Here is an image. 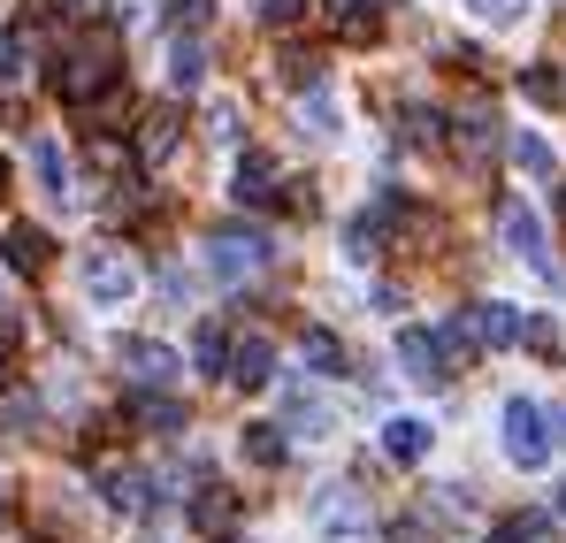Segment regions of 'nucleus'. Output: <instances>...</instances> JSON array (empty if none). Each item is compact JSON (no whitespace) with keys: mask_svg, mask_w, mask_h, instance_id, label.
<instances>
[{"mask_svg":"<svg viewBox=\"0 0 566 543\" xmlns=\"http://www.w3.org/2000/svg\"><path fill=\"white\" fill-rule=\"evenodd\" d=\"M107 85H115V39H107V31L85 39V54H62V62H54V92H62L70 107H93Z\"/></svg>","mask_w":566,"mask_h":543,"instance_id":"1","label":"nucleus"},{"mask_svg":"<svg viewBox=\"0 0 566 543\" xmlns=\"http://www.w3.org/2000/svg\"><path fill=\"white\" fill-rule=\"evenodd\" d=\"M269 261H276V246H269L261 230H238V222H230V230L207 238V269H214V283H245V275L269 269Z\"/></svg>","mask_w":566,"mask_h":543,"instance_id":"2","label":"nucleus"},{"mask_svg":"<svg viewBox=\"0 0 566 543\" xmlns=\"http://www.w3.org/2000/svg\"><path fill=\"white\" fill-rule=\"evenodd\" d=\"M314 536H322V543H368V536H376L368 498H360L353 482H329V490L314 498Z\"/></svg>","mask_w":566,"mask_h":543,"instance_id":"3","label":"nucleus"},{"mask_svg":"<svg viewBox=\"0 0 566 543\" xmlns=\"http://www.w3.org/2000/svg\"><path fill=\"white\" fill-rule=\"evenodd\" d=\"M138 283H146V275H138V261H130L123 246L85 253V299H93V306H130V299H138Z\"/></svg>","mask_w":566,"mask_h":543,"instance_id":"4","label":"nucleus"},{"mask_svg":"<svg viewBox=\"0 0 566 543\" xmlns=\"http://www.w3.org/2000/svg\"><path fill=\"white\" fill-rule=\"evenodd\" d=\"M115 367L130 375V390H169L185 375V361L169 345H154V337H115Z\"/></svg>","mask_w":566,"mask_h":543,"instance_id":"5","label":"nucleus"},{"mask_svg":"<svg viewBox=\"0 0 566 543\" xmlns=\"http://www.w3.org/2000/svg\"><path fill=\"white\" fill-rule=\"evenodd\" d=\"M505 459H513V467H528V474L552 459V437H544V406H536V398H505Z\"/></svg>","mask_w":566,"mask_h":543,"instance_id":"6","label":"nucleus"},{"mask_svg":"<svg viewBox=\"0 0 566 543\" xmlns=\"http://www.w3.org/2000/svg\"><path fill=\"white\" fill-rule=\"evenodd\" d=\"M398 367H406V383H421V390L452 383V353H444L437 330H398Z\"/></svg>","mask_w":566,"mask_h":543,"instance_id":"7","label":"nucleus"},{"mask_svg":"<svg viewBox=\"0 0 566 543\" xmlns=\"http://www.w3.org/2000/svg\"><path fill=\"white\" fill-rule=\"evenodd\" d=\"M497 238H505V246H513V253H521L528 269H544L552 283H566V275L552 269V253H544V222H536V215H528L521 199H505V215H497Z\"/></svg>","mask_w":566,"mask_h":543,"instance_id":"8","label":"nucleus"},{"mask_svg":"<svg viewBox=\"0 0 566 543\" xmlns=\"http://www.w3.org/2000/svg\"><path fill=\"white\" fill-rule=\"evenodd\" d=\"M222 375H230L238 390H269V383H276V345H269L261 330H253V337H238V345H230V367H222Z\"/></svg>","mask_w":566,"mask_h":543,"instance_id":"9","label":"nucleus"},{"mask_svg":"<svg viewBox=\"0 0 566 543\" xmlns=\"http://www.w3.org/2000/svg\"><path fill=\"white\" fill-rule=\"evenodd\" d=\"M177 130H185L177 107H146V115H138V169H161V161L177 154Z\"/></svg>","mask_w":566,"mask_h":543,"instance_id":"10","label":"nucleus"},{"mask_svg":"<svg viewBox=\"0 0 566 543\" xmlns=\"http://www.w3.org/2000/svg\"><path fill=\"white\" fill-rule=\"evenodd\" d=\"M474 330H482V345H490V353H505V345H528V314H521V306H505V299L474 306Z\"/></svg>","mask_w":566,"mask_h":543,"instance_id":"11","label":"nucleus"},{"mask_svg":"<svg viewBox=\"0 0 566 543\" xmlns=\"http://www.w3.org/2000/svg\"><path fill=\"white\" fill-rule=\"evenodd\" d=\"M99 498H107L115 513L138 521V513L154 505V474H138V467H107V474H99Z\"/></svg>","mask_w":566,"mask_h":543,"instance_id":"12","label":"nucleus"},{"mask_svg":"<svg viewBox=\"0 0 566 543\" xmlns=\"http://www.w3.org/2000/svg\"><path fill=\"white\" fill-rule=\"evenodd\" d=\"M276 161H269V154H245V161H238V177H230V199H238V207H276Z\"/></svg>","mask_w":566,"mask_h":543,"instance_id":"13","label":"nucleus"},{"mask_svg":"<svg viewBox=\"0 0 566 543\" xmlns=\"http://www.w3.org/2000/svg\"><path fill=\"white\" fill-rule=\"evenodd\" d=\"M0 261L15 275H46V261H54V246H46V230H31V222H15L8 238H0Z\"/></svg>","mask_w":566,"mask_h":543,"instance_id":"14","label":"nucleus"},{"mask_svg":"<svg viewBox=\"0 0 566 543\" xmlns=\"http://www.w3.org/2000/svg\"><path fill=\"white\" fill-rule=\"evenodd\" d=\"M191 529H199V536H230V529H238V498H230L222 482H207V490L191 498Z\"/></svg>","mask_w":566,"mask_h":543,"instance_id":"15","label":"nucleus"},{"mask_svg":"<svg viewBox=\"0 0 566 543\" xmlns=\"http://www.w3.org/2000/svg\"><path fill=\"white\" fill-rule=\"evenodd\" d=\"M382 459H398V467H413V459H429V421H413V414H398V421H382Z\"/></svg>","mask_w":566,"mask_h":543,"instance_id":"16","label":"nucleus"},{"mask_svg":"<svg viewBox=\"0 0 566 543\" xmlns=\"http://www.w3.org/2000/svg\"><path fill=\"white\" fill-rule=\"evenodd\" d=\"M130 421H138V429H185V398H169V390H130Z\"/></svg>","mask_w":566,"mask_h":543,"instance_id":"17","label":"nucleus"},{"mask_svg":"<svg viewBox=\"0 0 566 543\" xmlns=\"http://www.w3.org/2000/svg\"><path fill=\"white\" fill-rule=\"evenodd\" d=\"M169 85H177V92H199V85H207V46H199V39H185V31H177V46H169Z\"/></svg>","mask_w":566,"mask_h":543,"instance_id":"18","label":"nucleus"},{"mask_svg":"<svg viewBox=\"0 0 566 543\" xmlns=\"http://www.w3.org/2000/svg\"><path fill=\"white\" fill-rule=\"evenodd\" d=\"M298 361L314 367V375H345V345H337L329 330H306V337H298Z\"/></svg>","mask_w":566,"mask_h":543,"instance_id":"19","label":"nucleus"},{"mask_svg":"<svg viewBox=\"0 0 566 543\" xmlns=\"http://www.w3.org/2000/svg\"><path fill=\"white\" fill-rule=\"evenodd\" d=\"M245 459H253V467H283V459H291L276 421H253V429H245Z\"/></svg>","mask_w":566,"mask_h":543,"instance_id":"20","label":"nucleus"},{"mask_svg":"<svg viewBox=\"0 0 566 543\" xmlns=\"http://www.w3.org/2000/svg\"><path fill=\"white\" fill-rule=\"evenodd\" d=\"M31 169H39V184H46V191H54V199H62V191H70V154H62V146H54V138H39V146H31Z\"/></svg>","mask_w":566,"mask_h":543,"instance_id":"21","label":"nucleus"},{"mask_svg":"<svg viewBox=\"0 0 566 543\" xmlns=\"http://www.w3.org/2000/svg\"><path fill=\"white\" fill-rule=\"evenodd\" d=\"M298 123H306L314 138H337V107H329V92H298Z\"/></svg>","mask_w":566,"mask_h":543,"instance_id":"22","label":"nucleus"},{"mask_svg":"<svg viewBox=\"0 0 566 543\" xmlns=\"http://www.w3.org/2000/svg\"><path fill=\"white\" fill-rule=\"evenodd\" d=\"M497 543H559V536H552V513H513L497 529Z\"/></svg>","mask_w":566,"mask_h":543,"instance_id":"23","label":"nucleus"},{"mask_svg":"<svg viewBox=\"0 0 566 543\" xmlns=\"http://www.w3.org/2000/svg\"><path fill=\"white\" fill-rule=\"evenodd\" d=\"M337 23H345V39H376V15H368V0H322Z\"/></svg>","mask_w":566,"mask_h":543,"instance_id":"24","label":"nucleus"},{"mask_svg":"<svg viewBox=\"0 0 566 543\" xmlns=\"http://www.w3.org/2000/svg\"><path fill=\"white\" fill-rule=\"evenodd\" d=\"M283 85L291 92H322V54H283Z\"/></svg>","mask_w":566,"mask_h":543,"instance_id":"25","label":"nucleus"},{"mask_svg":"<svg viewBox=\"0 0 566 543\" xmlns=\"http://www.w3.org/2000/svg\"><path fill=\"white\" fill-rule=\"evenodd\" d=\"M513 161H521L528 177H552V146H544L536 130H521V138H513Z\"/></svg>","mask_w":566,"mask_h":543,"instance_id":"26","label":"nucleus"},{"mask_svg":"<svg viewBox=\"0 0 566 543\" xmlns=\"http://www.w3.org/2000/svg\"><path fill=\"white\" fill-rule=\"evenodd\" d=\"M521 85H528V100H536V107H559V70H552V62H536V70H528V77H521Z\"/></svg>","mask_w":566,"mask_h":543,"instance_id":"27","label":"nucleus"},{"mask_svg":"<svg viewBox=\"0 0 566 543\" xmlns=\"http://www.w3.org/2000/svg\"><path fill=\"white\" fill-rule=\"evenodd\" d=\"M207 138L214 146H238V100H214L207 107Z\"/></svg>","mask_w":566,"mask_h":543,"instance_id":"28","label":"nucleus"},{"mask_svg":"<svg viewBox=\"0 0 566 543\" xmlns=\"http://www.w3.org/2000/svg\"><path fill=\"white\" fill-rule=\"evenodd\" d=\"M468 8L490 23V31H505V23H521V15H528V0H468Z\"/></svg>","mask_w":566,"mask_h":543,"instance_id":"29","label":"nucleus"},{"mask_svg":"<svg viewBox=\"0 0 566 543\" xmlns=\"http://www.w3.org/2000/svg\"><path fill=\"white\" fill-rule=\"evenodd\" d=\"M245 8H253L269 31H283V23H298V15H306V0H245Z\"/></svg>","mask_w":566,"mask_h":543,"instance_id":"30","label":"nucleus"},{"mask_svg":"<svg viewBox=\"0 0 566 543\" xmlns=\"http://www.w3.org/2000/svg\"><path fill=\"white\" fill-rule=\"evenodd\" d=\"M0 421H8V429H31V421H39V398H31V390H8V398H0Z\"/></svg>","mask_w":566,"mask_h":543,"instance_id":"31","label":"nucleus"},{"mask_svg":"<svg viewBox=\"0 0 566 543\" xmlns=\"http://www.w3.org/2000/svg\"><path fill=\"white\" fill-rule=\"evenodd\" d=\"M199 367H207V375L230 367V337H222V330H199Z\"/></svg>","mask_w":566,"mask_h":543,"instance_id":"32","label":"nucleus"},{"mask_svg":"<svg viewBox=\"0 0 566 543\" xmlns=\"http://www.w3.org/2000/svg\"><path fill=\"white\" fill-rule=\"evenodd\" d=\"M291 421H298V429H314V437H322V429H329V406H322V398H306V390H298V398H291Z\"/></svg>","mask_w":566,"mask_h":543,"instance_id":"33","label":"nucleus"},{"mask_svg":"<svg viewBox=\"0 0 566 543\" xmlns=\"http://www.w3.org/2000/svg\"><path fill=\"white\" fill-rule=\"evenodd\" d=\"M390 543H437V521H429V513H406V521L390 529Z\"/></svg>","mask_w":566,"mask_h":543,"instance_id":"34","label":"nucleus"},{"mask_svg":"<svg viewBox=\"0 0 566 543\" xmlns=\"http://www.w3.org/2000/svg\"><path fill=\"white\" fill-rule=\"evenodd\" d=\"M15 77H23V39L0 31V85H15Z\"/></svg>","mask_w":566,"mask_h":543,"instance_id":"35","label":"nucleus"},{"mask_svg":"<svg viewBox=\"0 0 566 543\" xmlns=\"http://www.w3.org/2000/svg\"><path fill=\"white\" fill-rule=\"evenodd\" d=\"M169 15H177V31H199L214 15V0H169Z\"/></svg>","mask_w":566,"mask_h":543,"instance_id":"36","label":"nucleus"},{"mask_svg":"<svg viewBox=\"0 0 566 543\" xmlns=\"http://www.w3.org/2000/svg\"><path fill=\"white\" fill-rule=\"evenodd\" d=\"M406 138H413V146H437V138H444V123H437V115H421V107H413V115H406Z\"/></svg>","mask_w":566,"mask_h":543,"instance_id":"37","label":"nucleus"},{"mask_svg":"<svg viewBox=\"0 0 566 543\" xmlns=\"http://www.w3.org/2000/svg\"><path fill=\"white\" fill-rule=\"evenodd\" d=\"M107 8H115L123 23H138V15H146V0H107Z\"/></svg>","mask_w":566,"mask_h":543,"instance_id":"38","label":"nucleus"},{"mask_svg":"<svg viewBox=\"0 0 566 543\" xmlns=\"http://www.w3.org/2000/svg\"><path fill=\"white\" fill-rule=\"evenodd\" d=\"M8 345H15V322H0V383H8Z\"/></svg>","mask_w":566,"mask_h":543,"instance_id":"39","label":"nucleus"},{"mask_svg":"<svg viewBox=\"0 0 566 543\" xmlns=\"http://www.w3.org/2000/svg\"><path fill=\"white\" fill-rule=\"evenodd\" d=\"M552 505H559V521H566V482H559V498H552Z\"/></svg>","mask_w":566,"mask_h":543,"instance_id":"40","label":"nucleus"},{"mask_svg":"<svg viewBox=\"0 0 566 543\" xmlns=\"http://www.w3.org/2000/svg\"><path fill=\"white\" fill-rule=\"evenodd\" d=\"M0 191H8V161H0Z\"/></svg>","mask_w":566,"mask_h":543,"instance_id":"41","label":"nucleus"},{"mask_svg":"<svg viewBox=\"0 0 566 543\" xmlns=\"http://www.w3.org/2000/svg\"><path fill=\"white\" fill-rule=\"evenodd\" d=\"M559 215H566V191H559Z\"/></svg>","mask_w":566,"mask_h":543,"instance_id":"42","label":"nucleus"},{"mask_svg":"<svg viewBox=\"0 0 566 543\" xmlns=\"http://www.w3.org/2000/svg\"><path fill=\"white\" fill-rule=\"evenodd\" d=\"M0 505H8V498H0Z\"/></svg>","mask_w":566,"mask_h":543,"instance_id":"43","label":"nucleus"}]
</instances>
